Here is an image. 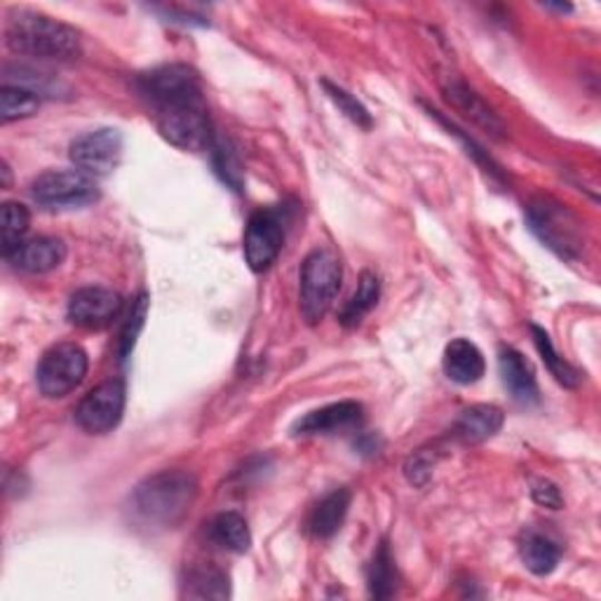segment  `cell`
<instances>
[{
	"label": "cell",
	"mask_w": 601,
	"mask_h": 601,
	"mask_svg": "<svg viewBox=\"0 0 601 601\" xmlns=\"http://www.w3.org/2000/svg\"><path fill=\"white\" fill-rule=\"evenodd\" d=\"M6 46L17 55L57 61L78 59L82 52L76 29L59 19L24 8L8 17Z\"/></svg>",
	"instance_id": "6da1fadb"
},
{
	"label": "cell",
	"mask_w": 601,
	"mask_h": 601,
	"mask_svg": "<svg viewBox=\"0 0 601 601\" xmlns=\"http://www.w3.org/2000/svg\"><path fill=\"white\" fill-rule=\"evenodd\" d=\"M198 499V480L186 470H162L137 484L132 510L144 524L171 529L190 512Z\"/></svg>",
	"instance_id": "7a4b0ae2"
},
{
	"label": "cell",
	"mask_w": 601,
	"mask_h": 601,
	"mask_svg": "<svg viewBox=\"0 0 601 601\" xmlns=\"http://www.w3.org/2000/svg\"><path fill=\"white\" fill-rule=\"evenodd\" d=\"M341 280L343 268L334 252L315 249L306 256L300 266V315L308 325H317L329 313L341 292Z\"/></svg>",
	"instance_id": "3957f363"
},
{
	"label": "cell",
	"mask_w": 601,
	"mask_h": 601,
	"mask_svg": "<svg viewBox=\"0 0 601 601\" xmlns=\"http://www.w3.org/2000/svg\"><path fill=\"white\" fill-rule=\"evenodd\" d=\"M158 132L165 141L181 150H207L214 144V127L205 97L162 106L156 111Z\"/></svg>",
	"instance_id": "277c9868"
},
{
	"label": "cell",
	"mask_w": 601,
	"mask_h": 601,
	"mask_svg": "<svg viewBox=\"0 0 601 601\" xmlns=\"http://www.w3.org/2000/svg\"><path fill=\"white\" fill-rule=\"evenodd\" d=\"M529 224L531 230L539 235L541 243L556 252L562 259H578L581 256L583 240V224L578 221L573 211L564 205L541 198L529 205Z\"/></svg>",
	"instance_id": "5b68a950"
},
{
	"label": "cell",
	"mask_w": 601,
	"mask_h": 601,
	"mask_svg": "<svg viewBox=\"0 0 601 601\" xmlns=\"http://www.w3.org/2000/svg\"><path fill=\"white\" fill-rule=\"evenodd\" d=\"M31 196L42 207L76 209L97 203L99 186L95 177L80 169H52L33 181Z\"/></svg>",
	"instance_id": "8992f818"
},
{
	"label": "cell",
	"mask_w": 601,
	"mask_h": 601,
	"mask_svg": "<svg viewBox=\"0 0 601 601\" xmlns=\"http://www.w3.org/2000/svg\"><path fill=\"white\" fill-rule=\"evenodd\" d=\"M135 88L156 111L169 104L203 97L200 78L186 63H165V67L139 73Z\"/></svg>",
	"instance_id": "52a82bcc"
},
{
	"label": "cell",
	"mask_w": 601,
	"mask_h": 601,
	"mask_svg": "<svg viewBox=\"0 0 601 601\" xmlns=\"http://www.w3.org/2000/svg\"><path fill=\"white\" fill-rule=\"evenodd\" d=\"M88 376V353L76 343H59L38 364V388L46 397H67Z\"/></svg>",
	"instance_id": "ba28073f"
},
{
	"label": "cell",
	"mask_w": 601,
	"mask_h": 601,
	"mask_svg": "<svg viewBox=\"0 0 601 601\" xmlns=\"http://www.w3.org/2000/svg\"><path fill=\"white\" fill-rule=\"evenodd\" d=\"M285 245V214L275 207L252 214L245 233V262L254 273L268 270Z\"/></svg>",
	"instance_id": "9c48e42d"
},
{
	"label": "cell",
	"mask_w": 601,
	"mask_h": 601,
	"mask_svg": "<svg viewBox=\"0 0 601 601\" xmlns=\"http://www.w3.org/2000/svg\"><path fill=\"white\" fill-rule=\"evenodd\" d=\"M122 135L116 127H99L73 139L69 148L71 162L90 177H106L120 165L122 158Z\"/></svg>",
	"instance_id": "30bf717a"
},
{
	"label": "cell",
	"mask_w": 601,
	"mask_h": 601,
	"mask_svg": "<svg viewBox=\"0 0 601 601\" xmlns=\"http://www.w3.org/2000/svg\"><path fill=\"white\" fill-rule=\"evenodd\" d=\"M125 412V383L106 381L82 397L76 410V421L85 433L106 435L120 423Z\"/></svg>",
	"instance_id": "8fae6325"
},
{
	"label": "cell",
	"mask_w": 601,
	"mask_h": 601,
	"mask_svg": "<svg viewBox=\"0 0 601 601\" xmlns=\"http://www.w3.org/2000/svg\"><path fill=\"white\" fill-rule=\"evenodd\" d=\"M122 296L106 287L78 289L69 300V319L85 329H101L120 315Z\"/></svg>",
	"instance_id": "7c38bea8"
},
{
	"label": "cell",
	"mask_w": 601,
	"mask_h": 601,
	"mask_svg": "<svg viewBox=\"0 0 601 601\" xmlns=\"http://www.w3.org/2000/svg\"><path fill=\"white\" fill-rule=\"evenodd\" d=\"M364 421V406L359 402H336L327 404L322 410L308 412L304 418H298L292 425V435H334L355 431Z\"/></svg>",
	"instance_id": "4fadbf2b"
},
{
	"label": "cell",
	"mask_w": 601,
	"mask_h": 601,
	"mask_svg": "<svg viewBox=\"0 0 601 601\" xmlns=\"http://www.w3.org/2000/svg\"><path fill=\"white\" fill-rule=\"evenodd\" d=\"M8 262L17 268L31 275H42L59 268L67 262V245L59 238H48V235H40V238L24 240L10 256Z\"/></svg>",
	"instance_id": "5bb4252c"
},
{
	"label": "cell",
	"mask_w": 601,
	"mask_h": 601,
	"mask_svg": "<svg viewBox=\"0 0 601 601\" xmlns=\"http://www.w3.org/2000/svg\"><path fill=\"white\" fill-rule=\"evenodd\" d=\"M444 99L454 106L459 114H463L470 122H475L477 127L491 137L503 139L505 127L501 122V118L489 109V104L475 92L470 90L465 82L461 80H451L449 85H444Z\"/></svg>",
	"instance_id": "9a60e30c"
},
{
	"label": "cell",
	"mask_w": 601,
	"mask_h": 601,
	"mask_svg": "<svg viewBox=\"0 0 601 601\" xmlns=\"http://www.w3.org/2000/svg\"><path fill=\"white\" fill-rule=\"evenodd\" d=\"M499 370H501L503 385L514 402H520L524 406L539 404L541 400L539 381H535L529 359L520 351L503 348L499 355Z\"/></svg>",
	"instance_id": "2e32d148"
},
{
	"label": "cell",
	"mask_w": 601,
	"mask_h": 601,
	"mask_svg": "<svg viewBox=\"0 0 601 601\" xmlns=\"http://www.w3.org/2000/svg\"><path fill=\"white\" fill-rule=\"evenodd\" d=\"M486 372V362L482 351L475 343L467 338L451 341L444 351V374L459 383V385H472L477 383Z\"/></svg>",
	"instance_id": "e0dca14e"
},
{
	"label": "cell",
	"mask_w": 601,
	"mask_h": 601,
	"mask_svg": "<svg viewBox=\"0 0 601 601\" xmlns=\"http://www.w3.org/2000/svg\"><path fill=\"white\" fill-rule=\"evenodd\" d=\"M503 421L505 416L499 406L475 404L459 416L454 425V435L465 444H480L496 435L503 427Z\"/></svg>",
	"instance_id": "ac0fdd59"
},
{
	"label": "cell",
	"mask_w": 601,
	"mask_h": 601,
	"mask_svg": "<svg viewBox=\"0 0 601 601\" xmlns=\"http://www.w3.org/2000/svg\"><path fill=\"white\" fill-rule=\"evenodd\" d=\"M351 499L353 493L348 489H336L315 505L311 514V531L317 539H332V535L341 529L343 520H346L348 514Z\"/></svg>",
	"instance_id": "d6986e66"
},
{
	"label": "cell",
	"mask_w": 601,
	"mask_h": 601,
	"mask_svg": "<svg viewBox=\"0 0 601 601\" xmlns=\"http://www.w3.org/2000/svg\"><path fill=\"white\" fill-rule=\"evenodd\" d=\"M209 541L230 552H247L252 548V533L238 512H221L207 526Z\"/></svg>",
	"instance_id": "ffe728a7"
},
{
	"label": "cell",
	"mask_w": 601,
	"mask_h": 601,
	"mask_svg": "<svg viewBox=\"0 0 601 601\" xmlns=\"http://www.w3.org/2000/svg\"><path fill=\"white\" fill-rule=\"evenodd\" d=\"M524 566L535 575H550L560 564L562 550L543 533H529L520 545Z\"/></svg>",
	"instance_id": "44dd1931"
},
{
	"label": "cell",
	"mask_w": 601,
	"mask_h": 601,
	"mask_svg": "<svg viewBox=\"0 0 601 601\" xmlns=\"http://www.w3.org/2000/svg\"><path fill=\"white\" fill-rule=\"evenodd\" d=\"M367 583L370 594L376 599H391L397 592V566L388 541H383L374 552L372 564L367 569Z\"/></svg>",
	"instance_id": "7402d4cb"
},
{
	"label": "cell",
	"mask_w": 601,
	"mask_h": 601,
	"mask_svg": "<svg viewBox=\"0 0 601 601\" xmlns=\"http://www.w3.org/2000/svg\"><path fill=\"white\" fill-rule=\"evenodd\" d=\"M378 296H381L378 275L372 273V270H364L359 275L357 292L353 294V298L348 300L346 308L341 311V317H338L341 325L343 327H357L362 322V317L378 304Z\"/></svg>",
	"instance_id": "603a6c76"
},
{
	"label": "cell",
	"mask_w": 601,
	"mask_h": 601,
	"mask_svg": "<svg viewBox=\"0 0 601 601\" xmlns=\"http://www.w3.org/2000/svg\"><path fill=\"white\" fill-rule=\"evenodd\" d=\"M40 109V99L33 90L21 85H3L0 88V122L8 125L14 120H24L36 116Z\"/></svg>",
	"instance_id": "cb8c5ba5"
},
{
	"label": "cell",
	"mask_w": 601,
	"mask_h": 601,
	"mask_svg": "<svg viewBox=\"0 0 601 601\" xmlns=\"http://www.w3.org/2000/svg\"><path fill=\"white\" fill-rule=\"evenodd\" d=\"M186 597L193 599H226L230 594L228 575L219 569H190L186 578Z\"/></svg>",
	"instance_id": "d4e9b609"
},
{
	"label": "cell",
	"mask_w": 601,
	"mask_h": 601,
	"mask_svg": "<svg viewBox=\"0 0 601 601\" xmlns=\"http://www.w3.org/2000/svg\"><path fill=\"white\" fill-rule=\"evenodd\" d=\"M531 334H533V343H535V351L541 353L543 362H545V367L550 370V374L560 381L564 388H578V383H581V374H578L571 364L554 351L552 346V341L548 336L545 329L541 327H531Z\"/></svg>",
	"instance_id": "484cf974"
},
{
	"label": "cell",
	"mask_w": 601,
	"mask_h": 601,
	"mask_svg": "<svg viewBox=\"0 0 601 601\" xmlns=\"http://www.w3.org/2000/svg\"><path fill=\"white\" fill-rule=\"evenodd\" d=\"M29 224H31V217L24 205H19V203L3 205V256L6 259L21 243H24Z\"/></svg>",
	"instance_id": "4316f807"
},
{
	"label": "cell",
	"mask_w": 601,
	"mask_h": 601,
	"mask_svg": "<svg viewBox=\"0 0 601 601\" xmlns=\"http://www.w3.org/2000/svg\"><path fill=\"white\" fill-rule=\"evenodd\" d=\"M209 150H211L214 169H217L221 181L228 184L233 190H243V165H240L238 154H235L228 144H224L219 139H214Z\"/></svg>",
	"instance_id": "83f0119b"
},
{
	"label": "cell",
	"mask_w": 601,
	"mask_h": 601,
	"mask_svg": "<svg viewBox=\"0 0 601 601\" xmlns=\"http://www.w3.org/2000/svg\"><path fill=\"white\" fill-rule=\"evenodd\" d=\"M322 88H325V92L329 95V99L338 106L341 114H346L355 125L364 127V130H370L372 127V116L370 111L364 109V106L343 88H338V85H332L329 80H322Z\"/></svg>",
	"instance_id": "f1b7e54d"
},
{
	"label": "cell",
	"mask_w": 601,
	"mask_h": 601,
	"mask_svg": "<svg viewBox=\"0 0 601 601\" xmlns=\"http://www.w3.org/2000/svg\"><path fill=\"white\" fill-rule=\"evenodd\" d=\"M146 313H148V296L141 294V296L137 298V304L132 306L130 319H127L125 332H122V348H120L122 359L130 357V353L135 351V343H137V336H139V332H141V327H144Z\"/></svg>",
	"instance_id": "f546056e"
},
{
	"label": "cell",
	"mask_w": 601,
	"mask_h": 601,
	"mask_svg": "<svg viewBox=\"0 0 601 601\" xmlns=\"http://www.w3.org/2000/svg\"><path fill=\"white\" fill-rule=\"evenodd\" d=\"M435 467V456L427 454V451H418L410 461L404 463V475L414 486H425L433 477Z\"/></svg>",
	"instance_id": "4dcf8cb0"
},
{
	"label": "cell",
	"mask_w": 601,
	"mask_h": 601,
	"mask_svg": "<svg viewBox=\"0 0 601 601\" xmlns=\"http://www.w3.org/2000/svg\"><path fill=\"white\" fill-rule=\"evenodd\" d=\"M531 499L539 505H543V508H550V510H562L564 508L562 491L556 489V484H552L550 480H535L531 484Z\"/></svg>",
	"instance_id": "1f68e13d"
},
{
	"label": "cell",
	"mask_w": 601,
	"mask_h": 601,
	"mask_svg": "<svg viewBox=\"0 0 601 601\" xmlns=\"http://www.w3.org/2000/svg\"><path fill=\"white\" fill-rule=\"evenodd\" d=\"M548 10H556V12H571V6H545Z\"/></svg>",
	"instance_id": "d6a6232c"
}]
</instances>
